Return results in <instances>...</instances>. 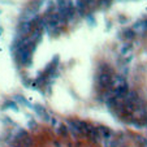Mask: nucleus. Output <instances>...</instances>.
Wrapping results in <instances>:
<instances>
[{"instance_id":"nucleus-1","label":"nucleus","mask_w":147,"mask_h":147,"mask_svg":"<svg viewBox=\"0 0 147 147\" xmlns=\"http://www.w3.org/2000/svg\"><path fill=\"white\" fill-rule=\"evenodd\" d=\"M96 80H98V85H99L102 89H109V86H111V81H112L111 69L107 68V65H106V69L100 70Z\"/></svg>"},{"instance_id":"nucleus-2","label":"nucleus","mask_w":147,"mask_h":147,"mask_svg":"<svg viewBox=\"0 0 147 147\" xmlns=\"http://www.w3.org/2000/svg\"><path fill=\"white\" fill-rule=\"evenodd\" d=\"M128 87V83L122 76H112V81H111V90H119V89H124Z\"/></svg>"},{"instance_id":"nucleus-7","label":"nucleus","mask_w":147,"mask_h":147,"mask_svg":"<svg viewBox=\"0 0 147 147\" xmlns=\"http://www.w3.org/2000/svg\"><path fill=\"white\" fill-rule=\"evenodd\" d=\"M125 34H126V35H125V36H126V38H128V39H131V38H133V36H134V33H133V31H131V30H129L128 33L125 31Z\"/></svg>"},{"instance_id":"nucleus-8","label":"nucleus","mask_w":147,"mask_h":147,"mask_svg":"<svg viewBox=\"0 0 147 147\" xmlns=\"http://www.w3.org/2000/svg\"><path fill=\"white\" fill-rule=\"evenodd\" d=\"M144 25H146V29H147V21H146V22H144Z\"/></svg>"},{"instance_id":"nucleus-4","label":"nucleus","mask_w":147,"mask_h":147,"mask_svg":"<svg viewBox=\"0 0 147 147\" xmlns=\"http://www.w3.org/2000/svg\"><path fill=\"white\" fill-rule=\"evenodd\" d=\"M30 30H31V25H30V22H22L21 25H20V28H18L20 34H28Z\"/></svg>"},{"instance_id":"nucleus-3","label":"nucleus","mask_w":147,"mask_h":147,"mask_svg":"<svg viewBox=\"0 0 147 147\" xmlns=\"http://www.w3.org/2000/svg\"><path fill=\"white\" fill-rule=\"evenodd\" d=\"M98 133H99V137L103 139H111L112 138V131L109 130V128L107 126H98Z\"/></svg>"},{"instance_id":"nucleus-6","label":"nucleus","mask_w":147,"mask_h":147,"mask_svg":"<svg viewBox=\"0 0 147 147\" xmlns=\"http://www.w3.org/2000/svg\"><path fill=\"white\" fill-rule=\"evenodd\" d=\"M59 133H60L61 136H67V134H68V129L65 128L64 125H61L60 128H59Z\"/></svg>"},{"instance_id":"nucleus-5","label":"nucleus","mask_w":147,"mask_h":147,"mask_svg":"<svg viewBox=\"0 0 147 147\" xmlns=\"http://www.w3.org/2000/svg\"><path fill=\"white\" fill-rule=\"evenodd\" d=\"M90 1H91V0H76V4H77V7L80 9H82V8H85L87 4H90Z\"/></svg>"}]
</instances>
